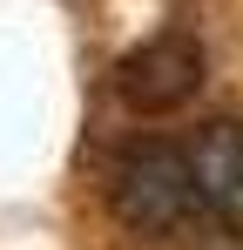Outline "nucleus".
<instances>
[{"instance_id":"f257e3e1","label":"nucleus","mask_w":243,"mask_h":250,"mask_svg":"<svg viewBox=\"0 0 243 250\" xmlns=\"http://www.w3.org/2000/svg\"><path fill=\"white\" fill-rule=\"evenodd\" d=\"M108 203L128 230H142V237H169V230H182L189 223V209L202 203L196 196V176H189V149H176V142H128L108 169Z\"/></svg>"},{"instance_id":"f03ea898","label":"nucleus","mask_w":243,"mask_h":250,"mask_svg":"<svg viewBox=\"0 0 243 250\" xmlns=\"http://www.w3.org/2000/svg\"><path fill=\"white\" fill-rule=\"evenodd\" d=\"M196 88H202V47H196V34H176V27L135 41L115 61V95L135 115H176Z\"/></svg>"},{"instance_id":"7ed1b4c3","label":"nucleus","mask_w":243,"mask_h":250,"mask_svg":"<svg viewBox=\"0 0 243 250\" xmlns=\"http://www.w3.org/2000/svg\"><path fill=\"white\" fill-rule=\"evenodd\" d=\"M189 176H196V196L223 223H243V122L237 115L209 122L189 142Z\"/></svg>"}]
</instances>
